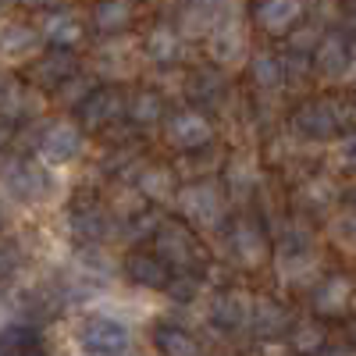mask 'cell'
Instances as JSON below:
<instances>
[{"label": "cell", "mask_w": 356, "mask_h": 356, "mask_svg": "<svg viewBox=\"0 0 356 356\" xmlns=\"http://www.w3.org/2000/svg\"><path fill=\"white\" fill-rule=\"evenodd\" d=\"M75 342L89 356H125L132 349V335L114 317H86L75 332Z\"/></svg>", "instance_id": "cell-1"}, {"label": "cell", "mask_w": 356, "mask_h": 356, "mask_svg": "<svg viewBox=\"0 0 356 356\" xmlns=\"http://www.w3.org/2000/svg\"><path fill=\"white\" fill-rule=\"evenodd\" d=\"M4 189L18 203H43L54 193V178L36 161H8L4 164Z\"/></svg>", "instance_id": "cell-2"}, {"label": "cell", "mask_w": 356, "mask_h": 356, "mask_svg": "<svg viewBox=\"0 0 356 356\" xmlns=\"http://www.w3.org/2000/svg\"><path fill=\"white\" fill-rule=\"evenodd\" d=\"M349 122V111L335 100H314V104H303L300 111L292 114V129L307 136V139H328V136H339L342 125Z\"/></svg>", "instance_id": "cell-3"}, {"label": "cell", "mask_w": 356, "mask_h": 356, "mask_svg": "<svg viewBox=\"0 0 356 356\" xmlns=\"http://www.w3.org/2000/svg\"><path fill=\"white\" fill-rule=\"evenodd\" d=\"M82 146H86V143H82V129H79V125H72V122H54V125L43 129L36 150H40V157H43L47 164H68V161H75V157L82 154Z\"/></svg>", "instance_id": "cell-4"}, {"label": "cell", "mask_w": 356, "mask_h": 356, "mask_svg": "<svg viewBox=\"0 0 356 356\" xmlns=\"http://www.w3.org/2000/svg\"><path fill=\"white\" fill-rule=\"evenodd\" d=\"M157 250L161 257L171 264V267H182V271H189V267L196 264L200 257V243H196V235L186 228V225H178V221H168V225H157Z\"/></svg>", "instance_id": "cell-5"}, {"label": "cell", "mask_w": 356, "mask_h": 356, "mask_svg": "<svg viewBox=\"0 0 356 356\" xmlns=\"http://www.w3.org/2000/svg\"><path fill=\"white\" fill-rule=\"evenodd\" d=\"M178 207H182V214L196 225H218L221 221V211H225V196L214 182H196L189 189H182L178 196Z\"/></svg>", "instance_id": "cell-6"}, {"label": "cell", "mask_w": 356, "mask_h": 356, "mask_svg": "<svg viewBox=\"0 0 356 356\" xmlns=\"http://www.w3.org/2000/svg\"><path fill=\"white\" fill-rule=\"evenodd\" d=\"M122 114H129V100L118 93V89H93V93L79 104V118H82L86 129H104Z\"/></svg>", "instance_id": "cell-7"}, {"label": "cell", "mask_w": 356, "mask_h": 356, "mask_svg": "<svg viewBox=\"0 0 356 356\" xmlns=\"http://www.w3.org/2000/svg\"><path fill=\"white\" fill-rule=\"evenodd\" d=\"M228 246H232L235 260L246 264V267H257V264H264V257H267V239H264L260 225L250 221V218L232 221V228H228Z\"/></svg>", "instance_id": "cell-8"}, {"label": "cell", "mask_w": 356, "mask_h": 356, "mask_svg": "<svg viewBox=\"0 0 356 356\" xmlns=\"http://www.w3.org/2000/svg\"><path fill=\"white\" fill-rule=\"evenodd\" d=\"M211 54H214V61H221V65H235L246 54V25H243V18H235L228 11L214 25V33H211Z\"/></svg>", "instance_id": "cell-9"}, {"label": "cell", "mask_w": 356, "mask_h": 356, "mask_svg": "<svg viewBox=\"0 0 356 356\" xmlns=\"http://www.w3.org/2000/svg\"><path fill=\"white\" fill-rule=\"evenodd\" d=\"M214 136L211 122L200 114V111H178L168 118V139L182 150H196V146H207Z\"/></svg>", "instance_id": "cell-10"}, {"label": "cell", "mask_w": 356, "mask_h": 356, "mask_svg": "<svg viewBox=\"0 0 356 356\" xmlns=\"http://www.w3.org/2000/svg\"><path fill=\"white\" fill-rule=\"evenodd\" d=\"M303 18V0H260L257 4V25L271 36H282Z\"/></svg>", "instance_id": "cell-11"}, {"label": "cell", "mask_w": 356, "mask_h": 356, "mask_svg": "<svg viewBox=\"0 0 356 356\" xmlns=\"http://www.w3.org/2000/svg\"><path fill=\"white\" fill-rule=\"evenodd\" d=\"M314 65H317V72H321V75H328V79L346 75V72L353 68V47H349V40H346V36H339V33L324 36V40L317 43Z\"/></svg>", "instance_id": "cell-12"}, {"label": "cell", "mask_w": 356, "mask_h": 356, "mask_svg": "<svg viewBox=\"0 0 356 356\" xmlns=\"http://www.w3.org/2000/svg\"><path fill=\"white\" fill-rule=\"evenodd\" d=\"M250 314H253V303L243 292H221L211 303V324H218V328H225V332L250 328Z\"/></svg>", "instance_id": "cell-13"}, {"label": "cell", "mask_w": 356, "mask_h": 356, "mask_svg": "<svg viewBox=\"0 0 356 356\" xmlns=\"http://www.w3.org/2000/svg\"><path fill=\"white\" fill-rule=\"evenodd\" d=\"M168 260L164 257H150V253H132L125 260V275L143 285V289H168L171 285V275H168Z\"/></svg>", "instance_id": "cell-14"}, {"label": "cell", "mask_w": 356, "mask_h": 356, "mask_svg": "<svg viewBox=\"0 0 356 356\" xmlns=\"http://www.w3.org/2000/svg\"><path fill=\"white\" fill-rule=\"evenodd\" d=\"M349 296H353V282L346 275H328L324 282L314 285V310L317 314H342L349 307Z\"/></svg>", "instance_id": "cell-15"}, {"label": "cell", "mask_w": 356, "mask_h": 356, "mask_svg": "<svg viewBox=\"0 0 356 356\" xmlns=\"http://www.w3.org/2000/svg\"><path fill=\"white\" fill-rule=\"evenodd\" d=\"M225 4L228 0H189L182 11V25L189 33H214V25L228 15Z\"/></svg>", "instance_id": "cell-16"}, {"label": "cell", "mask_w": 356, "mask_h": 356, "mask_svg": "<svg viewBox=\"0 0 356 356\" xmlns=\"http://www.w3.org/2000/svg\"><path fill=\"white\" fill-rule=\"evenodd\" d=\"M40 33H43V40H50L54 47H72V43H79V36H82V25H79V18H75L72 11H50V15H43Z\"/></svg>", "instance_id": "cell-17"}, {"label": "cell", "mask_w": 356, "mask_h": 356, "mask_svg": "<svg viewBox=\"0 0 356 356\" xmlns=\"http://www.w3.org/2000/svg\"><path fill=\"white\" fill-rule=\"evenodd\" d=\"M250 328L260 339H275V335H282L289 328V314L278 303H271V300H257L253 314H250Z\"/></svg>", "instance_id": "cell-18"}, {"label": "cell", "mask_w": 356, "mask_h": 356, "mask_svg": "<svg viewBox=\"0 0 356 356\" xmlns=\"http://www.w3.org/2000/svg\"><path fill=\"white\" fill-rule=\"evenodd\" d=\"M68 225L75 232V239L97 243V239H104V232H107V214L100 211V207H75Z\"/></svg>", "instance_id": "cell-19"}, {"label": "cell", "mask_w": 356, "mask_h": 356, "mask_svg": "<svg viewBox=\"0 0 356 356\" xmlns=\"http://www.w3.org/2000/svg\"><path fill=\"white\" fill-rule=\"evenodd\" d=\"M154 342H157L161 356H200V342L189 332L175 328V324H161L154 332Z\"/></svg>", "instance_id": "cell-20"}, {"label": "cell", "mask_w": 356, "mask_h": 356, "mask_svg": "<svg viewBox=\"0 0 356 356\" xmlns=\"http://www.w3.org/2000/svg\"><path fill=\"white\" fill-rule=\"evenodd\" d=\"M93 22L100 33H122V29L132 22V0H100L93 8Z\"/></svg>", "instance_id": "cell-21"}, {"label": "cell", "mask_w": 356, "mask_h": 356, "mask_svg": "<svg viewBox=\"0 0 356 356\" xmlns=\"http://www.w3.org/2000/svg\"><path fill=\"white\" fill-rule=\"evenodd\" d=\"M36 79L47 86H57L65 79H75V54H68L65 47H54V54H47L36 65Z\"/></svg>", "instance_id": "cell-22"}, {"label": "cell", "mask_w": 356, "mask_h": 356, "mask_svg": "<svg viewBox=\"0 0 356 356\" xmlns=\"http://www.w3.org/2000/svg\"><path fill=\"white\" fill-rule=\"evenodd\" d=\"M146 54L154 57V61L168 65V61H178V54H182V40L171 25H157L150 29V36H146Z\"/></svg>", "instance_id": "cell-23"}, {"label": "cell", "mask_w": 356, "mask_h": 356, "mask_svg": "<svg viewBox=\"0 0 356 356\" xmlns=\"http://www.w3.org/2000/svg\"><path fill=\"white\" fill-rule=\"evenodd\" d=\"M40 47V33L29 29L25 22H8L4 29V54L8 57H22V54H33Z\"/></svg>", "instance_id": "cell-24"}, {"label": "cell", "mask_w": 356, "mask_h": 356, "mask_svg": "<svg viewBox=\"0 0 356 356\" xmlns=\"http://www.w3.org/2000/svg\"><path fill=\"white\" fill-rule=\"evenodd\" d=\"M161 114H164V104H161V97L154 93V89H139V93L129 100V118L139 122V125L161 122Z\"/></svg>", "instance_id": "cell-25"}, {"label": "cell", "mask_w": 356, "mask_h": 356, "mask_svg": "<svg viewBox=\"0 0 356 356\" xmlns=\"http://www.w3.org/2000/svg\"><path fill=\"white\" fill-rule=\"evenodd\" d=\"M250 75H253V82L260 89H275L285 79V65L278 61L275 54H257L253 61H250Z\"/></svg>", "instance_id": "cell-26"}, {"label": "cell", "mask_w": 356, "mask_h": 356, "mask_svg": "<svg viewBox=\"0 0 356 356\" xmlns=\"http://www.w3.org/2000/svg\"><path fill=\"white\" fill-rule=\"evenodd\" d=\"M171 189H175V175L168 168H146L139 175V193H146V196L164 200V196H171Z\"/></svg>", "instance_id": "cell-27"}, {"label": "cell", "mask_w": 356, "mask_h": 356, "mask_svg": "<svg viewBox=\"0 0 356 356\" xmlns=\"http://www.w3.org/2000/svg\"><path fill=\"white\" fill-rule=\"evenodd\" d=\"M168 292H171V300L189 303V300H196V292H200V278L196 275H178V278H171Z\"/></svg>", "instance_id": "cell-28"}, {"label": "cell", "mask_w": 356, "mask_h": 356, "mask_svg": "<svg viewBox=\"0 0 356 356\" xmlns=\"http://www.w3.org/2000/svg\"><path fill=\"white\" fill-rule=\"evenodd\" d=\"M22 111H25V89L11 79V82L4 86V118H8V122H15Z\"/></svg>", "instance_id": "cell-29"}, {"label": "cell", "mask_w": 356, "mask_h": 356, "mask_svg": "<svg viewBox=\"0 0 356 356\" xmlns=\"http://www.w3.org/2000/svg\"><path fill=\"white\" fill-rule=\"evenodd\" d=\"M321 342H324V332L317 328V324H303V328L292 335V346L300 353H314V349H321Z\"/></svg>", "instance_id": "cell-30"}, {"label": "cell", "mask_w": 356, "mask_h": 356, "mask_svg": "<svg viewBox=\"0 0 356 356\" xmlns=\"http://www.w3.org/2000/svg\"><path fill=\"white\" fill-rule=\"evenodd\" d=\"M218 93H221V79H218V75L203 72V75L193 79V97H196V100H214Z\"/></svg>", "instance_id": "cell-31"}, {"label": "cell", "mask_w": 356, "mask_h": 356, "mask_svg": "<svg viewBox=\"0 0 356 356\" xmlns=\"http://www.w3.org/2000/svg\"><path fill=\"white\" fill-rule=\"evenodd\" d=\"M335 239H339L346 250L356 253V218H342V221H335Z\"/></svg>", "instance_id": "cell-32"}, {"label": "cell", "mask_w": 356, "mask_h": 356, "mask_svg": "<svg viewBox=\"0 0 356 356\" xmlns=\"http://www.w3.org/2000/svg\"><path fill=\"white\" fill-rule=\"evenodd\" d=\"M339 161H342V168H356V132H349L339 143Z\"/></svg>", "instance_id": "cell-33"}, {"label": "cell", "mask_w": 356, "mask_h": 356, "mask_svg": "<svg viewBox=\"0 0 356 356\" xmlns=\"http://www.w3.org/2000/svg\"><path fill=\"white\" fill-rule=\"evenodd\" d=\"M228 178H232V186H235V189H246V186H253V171H246L243 164H232Z\"/></svg>", "instance_id": "cell-34"}, {"label": "cell", "mask_w": 356, "mask_h": 356, "mask_svg": "<svg viewBox=\"0 0 356 356\" xmlns=\"http://www.w3.org/2000/svg\"><path fill=\"white\" fill-rule=\"evenodd\" d=\"M317 356H356V349L353 346H324Z\"/></svg>", "instance_id": "cell-35"}, {"label": "cell", "mask_w": 356, "mask_h": 356, "mask_svg": "<svg viewBox=\"0 0 356 356\" xmlns=\"http://www.w3.org/2000/svg\"><path fill=\"white\" fill-rule=\"evenodd\" d=\"M18 356H47V353H43V346H40V342L33 339V342H29V346H25V349H22Z\"/></svg>", "instance_id": "cell-36"}, {"label": "cell", "mask_w": 356, "mask_h": 356, "mask_svg": "<svg viewBox=\"0 0 356 356\" xmlns=\"http://www.w3.org/2000/svg\"><path fill=\"white\" fill-rule=\"evenodd\" d=\"M349 200H353V207H356V186H353V193H349Z\"/></svg>", "instance_id": "cell-37"}, {"label": "cell", "mask_w": 356, "mask_h": 356, "mask_svg": "<svg viewBox=\"0 0 356 356\" xmlns=\"http://www.w3.org/2000/svg\"><path fill=\"white\" fill-rule=\"evenodd\" d=\"M349 72H353V79H356V61H353V68H349Z\"/></svg>", "instance_id": "cell-38"}, {"label": "cell", "mask_w": 356, "mask_h": 356, "mask_svg": "<svg viewBox=\"0 0 356 356\" xmlns=\"http://www.w3.org/2000/svg\"><path fill=\"white\" fill-rule=\"evenodd\" d=\"M353 335H356V324H353Z\"/></svg>", "instance_id": "cell-39"}, {"label": "cell", "mask_w": 356, "mask_h": 356, "mask_svg": "<svg viewBox=\"0 0 356 356\" xmlns=\"http://www.w3.org/2000/svg\"><path fill=\"white\" fill-rule=\"evenodd\" d=\"M353 4H356V0H353Z\"/></svg>", "instance_id": "cell-40"}]
</instances>
